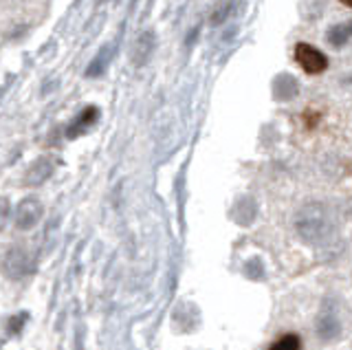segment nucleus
Wrapping results in <instances>:
<instances>
[{
	"label": "nucleus",
	"instance_id": "5",
	"mask_svg": "<svg viewBox=\"0 0 352 350\" xmlns=\"http://www.w3.org/2000/svg\"><path fill=\"white\" fill-rule=\"evenodd\" d=\"M348 38H350V25H339L335 29H330V34H328L330 45H335V47H344Z\"/></svg>",
	"mask_w": 352,
	"mask_h": 350
},
{
	"label": "nucleus",
	"instance_id": "6",
	"mask_svg": "<svg viewBox=\"0 0 352 350\" xmlns=\"http://www.w3.org/2000/svg\"><path fill=\"white\" fill-rule=\"evenodd\" d=\"M339 3H341V5H344V7H348V9L352 7V0H339Z\"/></svg>",
	"mask_w": 352,
	"mask_h": 350
},
{
	"label": "nucleus",
	"instance_id": "4",
	"mask_svg": "<svg viewBox=\"0 0 352 350\" xmlns=\"http://www.w3.org/2000/svg\"><path fill=\"white\" fill-rule=\"evenodd\" d=\"M269 350H302V337L297 333H286L275 339Z\"/></svg>",
	"mask_w": 352,
	"mask_h": 350
},
{
	"label": "nucleus",
	"instance_id": "3",
	"mask_svg": "<svg viewBox=\"0 0 352 350\" xmlns=\"http://www.w3.org/2000/svg\"><path fill=\"white\" fill-rule=\"evenodd\" d=\"M97 117H99L97 108H93V106H91V108H86V111L73 122V126L69 128V133H66V135H69V137H80L82 133H86V130L95 124V119H97Z\"/></svg>",
	"mask_w": 352,
	"mask_h": 350
},
{
	"label": "nucleus",
	"instance_id": "1",
	"mask_svg": "<svg viewBox=\"0 0 352 350\" xmlns=\"http://www.w3.org/2000/svg\"><path fill=\"white\" fill-rule=\"evenodd\" d=\"M295 62L300 64L306 75H322L328 69V58L308 42H297L295 45Z\"/></svg>",
	"mask_w": 352,
	"mask_h": 350
},
{
	"label": "nucleus",
	"instance_id": "2",
	"mask_svg": "<svg viewBox=\"0 0 352 350\" xmlns=\"http://www.w3.org/2000/svg\"><path fill=\"white\" fill-rule=\"evenodd\" d=\"M40 212H42L40 203L33 201V199H27L25 203L20 205V210H18V227L20 229H31L33 225L38 223Z\"/></svg>",
	"mask_w": 352,
	"mask_h": 350
}]
</instances>
